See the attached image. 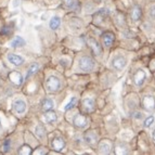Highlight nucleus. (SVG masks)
<instances>
[{"label": "nucleus", "instance_id": "f3484780", "mask_svg": "<svg viewBox=\"0 0 155 155\" xmlns=\"http://www.w3.org/2000/svg\"><path fill=\"white\" fill-rule=\"evenodd\" d=\"M83 105L88 112H90V111H92L94 108V101L92 99H90V98H86V99L83 100Z\"/></svg>", "mask_w": 155, "mask_h": 155}, {"label": "nucleus", "instance_id": "6e6552de", "mask_svg": "<svg viewBox=\"0 0 155 155\" xmlns=\"http://www.w3.org/2000/svg\"><path fill=\"white\" fill-rule=\"evenodd\" d=\"M145 78H147V74H145V72L143 71V69H139V71H138V72L134 74V84H136L138 87H140V86H142V85L144 84Z\"/></svg>", "mask_w": 155, "mask_h": 155}, {"label": "nucleus", "instance_id": "9d476101", "mask_svg": "<svg viewBox=\"0 0 155 155\" xmlns=\"http://www.w3.org/2000/svg\"><path fill=\"white\" fill-rule=\"evenodd\" d=\"M99 150H100V153H102V154H108L112 150V143L108 140L101 141L100 144H99Z\"/></svg>", "mask_w": 155, "mask_h": 155}, {"label": "nucleus", "instance_id": "f03ea898", "mask_svg": "<svg viewBox=\"0 0 155 155\" xmlns=\"http://www.w3.org/2000/svg\"><path fill=\"white\" fill-rule=\"evenodd\" d=\"M46 88L51 93L58 92L59 89L61 88V81L57 76H50L46 81Z\"/></svg>", "mask_w": 155, "mask_h": 155}, {"label": "nucleus", "instance_id": "cd10ccee", "mask_svg": "<svg viewBox=\"0 0 155 155\" xmlns=\"http://www.w3.org/2000/svg\"><path fill=\"white\" fill-rule=\"evenodd\" d=\"M10 147H11V141L7 140V141H6V143H4V151H8Z\"/></svg>", "mask_w": 155, "mask_h": 155}, {"label": "nucleus", "instance_id": "1a4fd4ad", "mask_svg": "<svg viewBox=\"0 0 155 155\" xmlns=\"http://www.w3.org/2000/svg\"><path fill=\"white\" fill-rule=\"evenodd\" d=\"M13 108H14V111L18 114H23L26 111V102L24 100H22V99L15 100L13 102Z\"/></svg>", "mask_w": 155, "mask_h": 155}, {"label": "nucleus", "instance_id": "412c9836", "mask_svg": "<svg viewBox=\"0 0 155 155\" xmlns=\"http://www.w3.org/2000/svg\"><path fill=\"white\" fill-rule=\"evenodd\" d=\"M38 69H39V65L37 64V63H34V64L30 65L28 71H27V74H26V77H25L26 79H28L29 77H32V76L38 71Z\"/></svg>", "mask_w": 155, "mask_h": 155}, {"label": "nucleus", "instance_id": "2eb2a0df", "mask_svg": "<svg viewBox=\"0 0 155 155\" xmlns=\"http://www.w3.org/2000/svg\"><path fill=\"white\" fill-rule=\"evenodd\" d=\"M45 120H46V123L48 124H53L55 123L57 120H58V116H57V114L53 112V111H47V114L45 115Z\"/></svg>", "mask_w": 155, "mask_h": 155}, {"label": "nucleus", "instance_id": "f257e3e1", "mask_svg": "<svg viewBox=\"0 0 155 155\" xmlns=\"http://www.w3.org/2000/svg\"><path fill=\"white\" fill-rule=\"evenodd\" d=\"M78 67L83 72H91L94 69V61L90 57L84 55L78 60Z\"/></svg>", "mask_w": 155, "mask_h": 155}, {"label": "nucleus", "instance_id": "39448f33", "mask_svg": "<svg viewBox=\"0 0 155 155\" xmlns=\"http://www.w3.org/2000/svg\"><path fill=\"white\" fill-rule=\"evenodd\" d=\"M51 147H52V149H53V150H55L57 152L62 151V150L65 148L64 139H63V138H61V137L54 138L53 140L51 141Z\"/></svg>", "mask_w": 155, "mask_h": 155}, {"label": "nucleus", "instance_id": "bb28decb", "mask_svg": "<svg viewBox=\"0 0 155 155\" xmlns=\"http://www.w3.org/2000/svg\"><path fill=\"white\" fill-rule=\"evenodd\" d=\"M63 2H64L65 7H67V8H72L73 6H74L73 0H63Z\"/></svg>", "mask_w": 155, "mask_h": 155}, {"label": "nucleus", "instance_id": "7ed1b4c3", "mask_svg": "<svg viewBox=\"0 0 155 155\" xmlns=\"http://www.w3.org/2000/svg\"><path fill=\"white\" fill-rule=\"evenodd\" d=\"M127 65V59L124 55H116L112 60V66L116 71H123Z\"/></svg>", "mask_w": 155, "mask_h": 155}, {"label": "nucleus", "instance_id": "a211bd4d", "mask_svg": "<svg viewBox=\"0 0 155 155\" xmlns=\"http://www.w3.org/2000/svg\"><path fill=\"white\" fill-rule=\"evenodd\" d=\"M97 138L98 136L94 134L93 131H90V132L85 134V141H86L87 143H89V144H94L96 141H97Z\"/></svg>", "mask_w": 155, "mask_h": 155}, {"label": "nucleus", "instance_id": "7c9ffc66", "mask_svg": "<svg viewBox=\"0 0 155 155\" xmlns=\"http://www.w3.org/2000/svg\"><path fill=\"white\" fill-rule=\"evenodd\" d=\"M0 130H1V125H0Z\"/></svg>", "mask_w": 155, "mask_h": 155}, {"label": "nucleus", "instance_id": "b1692460", "mask_svg": "<svg viewBox=\"0 0 155 155\" xmlns=\"http://www.w3.org/2000/svg\"><path fill=\"white\" fill-rule=\"evenodd\" d=\"M76 101H77V99H76L75 97H73L72 99H71V101L67 103V104L65 105V108H64V111H69V110H71L72 108H74L76 104Z\"/></svg>", "mask_w": 155, "mask_h": 155}, {"label": "nucleus", "instance_id": "393cba45", "mask_svg": "<svg viewBox=\"0 0 155 155\" xmlns=\"http://www.w3.org/2000/svg\"><path fill=\"white\" fill-rule=\"evenodd\" d=\"M153 122H154V116H149L148 118L144 120V127L145 128L151 127V125L153 124Z\"/></svg>", "mask_w": 155, "mask_h": 155}, {"label": "nucleus", "instance_id": "c85d7f7f", "mask_svg": "<svg viewBox=\"0 0 155 155\" xmlns=\"http://www.w3.org/2000/svg\"><path fill=\"white\" fill-rule=\"evenodd\" d=\"M134 117L136 119H141L142 118V114H141V113H136V115H134Z\"/></svg>", "mask_w": 155, "mask_h": 155}, {"label": "nucleus", "instance_id": "f8f14e48", "mask_svg": "<svg viewBox=\"0 0 155 155\" xmlns=\"http://www.w3.org/2000/svg\"><path fill=\"white\" fill-rule=\"evenodd\" d=\"M73 122H74V125L76 127H78V128H84L87 125V118L85 116L80 115V114L76 115L74 117V119H73Z\"/></svg>", "mask_w": 155, "mask_h": 155}, {"label": "nucleus", "instance_id": "ddd939ff", "mask_svg": "<svg viewBox=\"0 0 155 155\" xmlns=\"http://www.w3.org/2000/svg\"><path fill=\"white\" fill-rule=\"evenodd\" d=\"M108 15V9H102V10L98 11L97 13H96V15H94V22L98 23V24H100V23L103 22V20H104Z\"/></svg>", "mask_w": 155, "mask_h": 155}, {"label": "nucleus", "instance_id": "dca6fc26", "mask_svg": "<svg viewBox=\"0 0 155 155\" xmlns=\"http://www.w3.org/2000/svg\"><path fill=\"white\" fill-rule=\"evenodd\" d=\"M10 46L12 48H18V47H23V46H25V40L23 39L22 37L18 36L15 37L14 39L11 41Z\"/></svg>", "mask_w": 155, "mask_h": 155}, {"label": "nucleus", "instance_id": "aec40b11", "mask_svg": "<svg viewBox=\"0 0 155 155\" xmlns=\"http://www.w3.org/2000/svg\"><path fill=\"white\" fill-rule=\"evenodd\" d=\"M41 106H42V110L43 111H50V110H52L54 106V102L51 100V99H46V100H43L42 101V104H41Z\"/></svg>", "mask_w": 155, "mask_h": 155}, {"label": "nucleus", "instance_id": "9b49d317", "mask_svg": "<svg viewBox=\"0 0 155 155\" xmlns=\"http://www.w3.org/2000/svg\"><path fill=\"white\" fill-rule=\"evenodd\" d=\"M87 42H88V45L90 46L91 49H92V51H93L96 54L100 55V54L102 53V49H101V47H100V45H99V42H98L97 40L92 39V38H88V39H87Z\"/></svg>", "mask_w": 155, "mask_h": 155}, {"label": "nucleus", "instance_id": "a878e982", "mask_svg": "<svg viewBox=\"0 0 155 155\" xmlns=\"http://www.w3.org/2000/svg\"><path fill=\"white\" fill-rule=\"evenodd\" d=\"M9 33H11V28L8 27V26H4V28H1V30H0L1 35H6V34H9Z\"/></svg>", "mask_w": 155, "mask_h": 155}, {"label": "nucleus", "instance_id": "423d86ee", "mask_svg": "<svg viewBox=\"0 0 155 155\" xmlns=\"http://www.w3.org/2000/svg\"><path fill=\"white\" fill-rule=\"evenodd\" d=\"M143 108L149 111V112H152L154 111L155 108V99L152 96H147V97L143 98Z\"/></svg>", "mask_w": 155, "mask_h": 155}, {"label": "nucleus", "instance_id": "4be33fe9", "mask_svg": "<svg viewBox=\"0 0 155 155\" xmlns=\"http://www.w3.org/2000/svg\"><path fill=\"white\" fill-rule=\"evenodd\" d=\"M141 16V9L140 7H138V6H134L132 11H131V18L134 20V21H138Z\"/></svg>", "mask_w": 155, "mask_h": 155}, {"label": "nucleus", "instance_id": "4468645a", "mask_svg": "<svg viewBox=\"0 0 155 155\" xmlns=\"http://www.w3.org/2000/svg\"><path fill=\"white\" fill-rule=\"evenodd\" d=\"M102 40H103L105 47H111L113 41H114V35L112 33H105L102 35Z\"/></svg>", "mask_w": 155, "mask_h": 155}, {"label": "nucleus", "instance_id": "c756f323", "mask_svg": "<svg viewBox=\"0 0 155 155\" xmlns=\"http://www.w3.org/2000/svg\"><path fill=\"white\" fill-rule=\"evenodd\" d=\"M153 139H154V141H155V129H154V131H153Z\"/></svg>", "mask_w": 155, "mask_h": 155}, {"label": "nucleus", "instance_id": "6ab92c4d", "mask_svg": "<svg viewBox=\"0 0 155 155\" xmlns=\"http://www.w3.org/2000/svg\"><path fill=\"white\" fill-rule=\"evenodd\" d=\"M60 24H61V18H59V16H53V18L50 20V22H49V26H50L51 29L59 28Z\"/></svg>", "mask_w": 155, "mask_h": 155}, {"label": "nucleus", "instance_id": "20e7f679", "mask_svg": "<svg viewBox=\"0 0 155 155\" xmlns=\"http://www.w3.org/2000/svg\"><path fill=\"white\" fill-rule=\"evenodd\" d=\"M9 79L13 85L15 86H21L22 83H23V76L20 72H16V71H13L9 74Z\"/></svg>", "mask_w": 155, "mask_h": 155}, {"label": "nucleus", "instance_id": "5701e85b", "mask_svg": "<svg viewBox=\"0 0 155 155\" xmlns=\"http://www.w3.org/2000/svg\"><path fill=\"white\" fill-rule=\"evenodd\" d=\"M35 132H36V136L39 139H45L46 138V130H45V128H43L41 125H38V126L35 128Z\"/></svg>", "mask_w": 155, "mask_h": 155}, {"label": "nucleus", "instance_id": "0eeeda50", "mask_svg": "<svg viewBox=\"0 0 155 155\" xmlns=\"http://www.w3.org/2000/svg\"><path fill=\"white\" fill-rule=\"evenodd\" d=\"M7 59L8 61L10 62L11 64L15 65V66H18V65H22L24 62H25V60H24V58L23 57H21V55H18V54H13V53H9L7 55Z\"/></svg>", "mask_w": 155, "mask_h": 155}]
</instances>
